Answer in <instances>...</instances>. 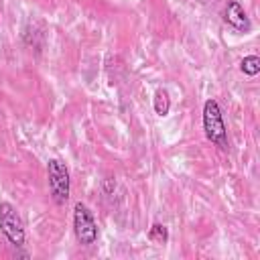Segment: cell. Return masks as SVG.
Wrapping results in <instances>:
<instances>
[{
    "label": "cell",
    "mask_w": 260,
    "mask_h": 260,
    "mask_svg": "<svg viewBox=\"0 0 260 260\" xmlns=\"http://www.w3.org/2000/svg\"><path fill=\"white\" fill-rule=\"evenodd\" d=\"M47 183H49V193L53 203L65 205L71 195V179H69V169L63 160L59 158L47 160Z\"/></svg>",
    "instance_id": "cell-2"
},
{
    "label": "cell",
    "mask_w": 260,
    "mask_h": 260,
    "mask_svg": "<svg viewBox=\"0 0 260 260\" xmlns=\"http://www.w3.org/2000/svg\"><path fill=\"white\" fill-rule=\"evenodd\" d=\"M0 232L6 238V242L16 250L22 248L24 242H26V232H24L22 217L10 201L0 203Z\"/></svg>",
    "instance_id": "cell-3"
},
{
    "label": "cell",
    "mask_w": 260,
    "mask_h": 260,
    "mask_svg": "<svg viewBox=\"0 0 260 260\" xmlns=\"http://www.w3.org/2000/svg\"><path fill=\"white\" fill-rule=\"evenodd\" d=\"M201 122H203L205 138H207L211 144H215L217 148L228 150V146H230V140H228V128H225L223 114H221V108H219L217 100H213V98L205 100Z\"/></svg>",
    "instance_id": "cell-1"
},
{
    "label": "cell",
    "mask_w": 260,
    "mask_h": 260,
    "mask_svg": "<svg viewBox=\"0 0 260 260\" xmlns=\"http://www.w3.org/2000/svg\"><path fill=\"white\" fill-rule=\"evenodd\" d=\"M152 108H154L156 116H160V118L169 116V112H171V98H169V93H167L165 89H156V91H154Z\"/></svg>",
    "instance_id": "cell-6"
},
{
    "label": "cell",
    "mask_w": 260,
    "mask_h": 260,
    "mask_svg": "<svg viewBox=\"0 0 260 260\" xmlns=\"http://www.w3.org/2000/svg\"><path fill=\"white\" fill-rule=\"evenodd\" d=\"M73 234H75V240L81 246H91V244L98 242L95 217H93L91 209L81 201H77L73 205Z\"/></svg>",
    "instance_id": "cell-4"
},
{
    "label": "cell",
    "mask_w": 260,
    "mask_h": 260,
    "mask_svg": "<svg viewBox=\"0 0 260 260\" xmlns=\"http://www.w3.org/2000/svg\"><path fill=\"white\" fill-rule=\"evenodd\" d=\"M223 20L238 32H250L252 30V20L248 18L246 10L242 8V4L238 0H228L223 6Z\"/></svg>",
    "instance_id": "cell-5"
},
{
    "label": "cell",
    "mask_w": 260,
    "mask_h": 260,
    "mask_svg": "<svg viewBox=\"0 0 260 260\" xmlns=\"http://www.w3.org/2000/svg\"><path fill=\"white\" fill-rule=\"evenodd\" d=\"M148 240L152 244H167L169 242V230L162 223H152L148 230Z\"/></svg>",
    "instance_id": "cell-8"
},
{
    "label": "cell",
    "mask_w": 260,
    "mask_h": 260,
    "mask_svg": "<svg viewBox=\"0 0 260 260\" xmlns=\"http://www.w3.org/2000/svg\"><path fill=\"white\" fill-rule=\"evenodd\" d=\"M240 71L248 77H256L260 73V57L258 55H246L240 61Z\"/></svg>",
    "instance_id": "cell-7"
},
{
    "label": "cell",
    "mask_w": 260,
    "mask_h": 260,
    "mask_svg": "<svg viewBox=\"0 0 260 260\" xmlns=\"http://www.w3.org/2000/svg\"><path fill=\"white\" fill-rule=\"evenodd\" d=\"M102 191H104V195H112L116 191V179L114 177H106L102 181Z\"/></svg>",
    "instance_id": "cell-9"
}]
</instances>
